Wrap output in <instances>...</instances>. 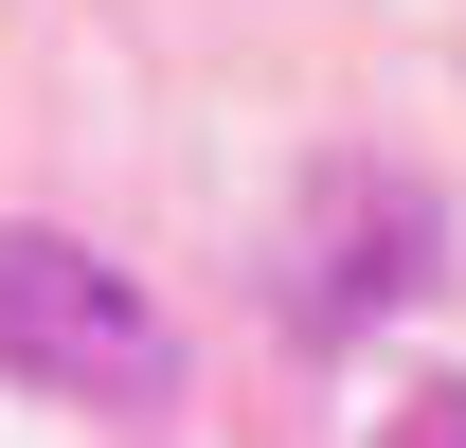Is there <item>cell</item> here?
Returning <instances> with one entry per match:
<instances>
[{"instance_id": "6da1fadb", "label": "cell", "mask_w": 466, "mask_h": 448, "mask_svg": "<svg viewBox=\"0 0 466 448\" xmlns=\"http://www.w3.org/2000/svg\"><path fill=\"white\" fill-rule=\"evenodd\" d=\"M0 377L72 394V412H162V394H179V323L90 251V233L0 216Z\"/></svg>"}, {"instance_id": "3957f363", "label": "cell", "mask_w": 466, "mask_h": 448, "mask_svg": "<svg viewBox=\"0 0 466 448\" xmlns=\"http://www.w3.org/2000/svg\"><path fill=\"white\" fill-rule=\"evenodd\" d=\"M377 448H466V377H431V394H395V431Z\"/></svg>"}, {"instance_id": "7a4b0ae2", "label": "cell", "mask_w": 466, "mask_h": 448, "mask_svg": "<svg viewBox=\"0 0 466 448\" xmlns=\"http://www.w3.org/2000/svg\"><path fill=\"white\" fill-rule=\"evenodd\" d=\"M431 270H449V216H431L412 179H377V162H323V179H305V216H288L269 305H288L305 341H359L377 305H412Z\"/></svg>"}]
</instances>
